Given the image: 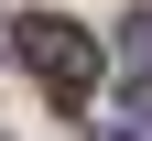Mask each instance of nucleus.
<instances>
[{
    "mask_svg": "<svg viewBox=\"0 0 152 141\" xmlns=\"http://www.w3.org/2000/svg\"><path fill=\"white\" fill-rule=\"evenodd\" d=\"M11 54H22V65L44 76V98H65V109L98 98V33L65 22V11H11Z\"/></svg>",
    "mask_w": 152,
    "mask_h": 141,
    "instance_id": "nucleus-1",
    "label": "nucleus"
},
{
    "mask_svg": "<svg viewBox=\"0 0 152 141\" xmlns=\"http://www.w3.org/2000/svg\"><path fill=\"white\" fill-rule=\"evenodd\" d=\"M120 65H130V76H141V87H152V0H141V11H130V22H120Z\"/></svg>",
    "mask_w": 152,
    "mask_h": 141,
    "instance_id": "nucleus-2",
    "label": "nucleus"
},
{
    "mask_svg": "<svg viewBox=\"0 0 152 141\" xmlns=\"http://www.w3.org/2000/svg\"><path fill=\"white\" fill-rule=\"evenodd\" d=\"M109 130H120V141H152V98H141V87L109 98Z\"/></svg>",
    "mask_w": 152,
    "mask_h": 141,
    "instance_id": "nucleus-3",
    "label": "nucleus"
}]
</instances>
